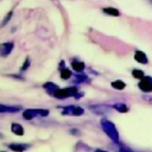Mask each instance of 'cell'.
I'll return each instance as SVG.
<instances>
[{
    "label": "cell",
    "mask_w": 152,
    "mask_h": 152,
    "mask_svg": "<svg viewBox=\"0 0 152 152\" xmlns=\"http://www.w3.org/2000/svg\"><path fill=\"white\" fill-rule=\"evenodd\" d=\"M101 126H102V129L106 132V134H107L113 141H115V142L119 144V141H120V140H119V133H118V131H116L114 124H112L110 121H108V120H106V119H102V120H101Z\"/></svg>",
    "instance_id": "1"
},
{
    "label": "cell",
    "mask_w": 152,
    "mask_h": 152,
    "mask_svg": "<svg viewBox=\"0 0 152 152\" xmlns=\"http://www.w3.org/2000/svg\"><path fill=\"white\" fill-rule=\"evenodd\" d=\"M78 89L77 87H68V88H64V89H56L52 94V96H55L56 99H66V97H70V96H75L77 94Z\"/></svg>",
    "instance_id": "2"
},
{
    "label": "cell",
    "mask_w": 152,
    "mask_h": 152,
    "mask_svg": "<svg viewBox=\"0 0 152 152\" xmlns=\"http://www.w3.org/2000/svg\"><path fill=\"white\" fill-rule=\"evenodd\" d=\"M49 110L48 109H26L23 113V118L25 120H31L34 116H48Z\"/></svg>",
    "instance_id": "3"
},
{
    "label": "cell",
    "mask_w": 152,
    "mask_h": 152,
    "mask_svg": "<svg viewBox=\"0 0 152 152\" xmlns=\"http://www.w3.org/2000/svg\"><path fill=\"white\" fill-rule=\"evenodd\" d=\"M138 86L145 93L152 91V77H150V76H142L140 78V82H139Z\"/></svg>",
    "instance_id": "4"
},
{
    "label": "cell",
    "mask_w": 152,
    "mask_h": 152,
    "mask_svg": "<svg viewBox=\"0 0 152 152\" xmlns=\"http://www.w3.org/2000/svg\"><path fill=\"white\" fill-rule=\"evenodd\" d=\"M84 113L83 108L77 107V106H66L62 108V114L63 115H82Z\"/></svg>",
    "instance_id": "5"
},
{
    "label": "cell",
    "mask_w": 152,
    "mask_h": 152,
    "mask_svg": "<svg viewBox=\"0 0 152 152\" xmlns=\"http://www.w3.org/2000/svg\"><path fill=\"white\" fill-rule=\"evenodd\" d=\"M13 50V43L12 42H6L0 44V57H7Z\"/></svg>",
    "instance_id": "6"
},
{
    "label": "cell",
    "mask_w": 152,
    "mask_h": 152,
    "mask_svg": "<svg viewBox=\"0 0 152 152\" xmlns=\"http://www.w3.org/2000/svg\"><path fill=\"white\" fill-rule=\"evenodd\" d=\"M20 109V106H5L0 103V113H17Z\"/></svg>",
    "instance_id": "7"
},
{
    "label": "cell",
    "mask_w": 152,
    "mask_h": 152,
    "mask_svg": "<svg viewBox=\"0 0 152 152\" xmlns=\"http://www.w3.org/2000/svg\"><path fill=\"white\" fill-rule=\"evenodd\" d=\"M134 58L138 63H141V64H146L147 63V56L142 52V51H137L135 55H134Z\"/></svg>",
    "instance_id": "8"
},
{
    "label": "cell",
    "mask_w": 152,
    "mask_h": 152,
    "mask_svg": "<svg viewBox=\"0 0 152 152\" xmlns=\"http://www.w3.org/2000/svg\"><path fill=\"white\" fill-rule=\"evenodd\" d=\"M11 131H12L14 134H17V135H23V134H24V128H23V126H21L20 124H17V122H13V124L11 125Z\"/></svg>",
    "instance_id": "9"
},
{
    "label": "cell",
    "mask_w": 152,
    "mask_h": 152,
    "mask_svg": "<svg viewBox=\"0 0 152 152\" xmlns=\"http://www.w3.org/2000/svg\"><path fill=\"white\" fill-rule=\"evenodd\" d=\"M71 68H72L75 71L81 72V71H83V70H84L86 65H84V63H83V62H80V61H72V62H71Z\"/></svg>",
    "instance_id": "10"
},
{
    "label": "cell",
    "mask_w": 152,
    "mask_h": 152,
    "mask_svg": "<svg viewBox=\"0 0 152 152\" xmlns=\"http://www.w3.org/2000/svg\"><path fill=\"white\" fill-rule=\"evenodd\" d=\"M43 88H44V89L46 90V93H48V94H50V95H52V94H53V91H55L56 89H58L57 84H55V83H52V82L44 83V84H43Z\"/></svg>",
    "instance_id": "11"
},
{
    "label": "cell",
    "mask_w": 152,
    "mask_h": 152,
    "mask_svg": "<svg viewBox=\"0 0 152 152\" xmlns=\"http://www.w3.org/2000/svg\"><path fill=\"white\" fill-rule=\"evenodd\" d=\"M8 147L13 151H25L26 148L30 147V145H26V144H10Z\"/></svg>",
    "instance_id": "12"
},
{
    "label": "cell",
    "mask_w": 152,
    "mask_h": 152,
    "mask_svg": "<svg viewBox=\"0 0 152 152\" xmlns=\"http://www.w3.org/2000/svg\"><path fill=\"white\" fill-rule=\"evenodd\" d=\"M102 11H103L106 14H109V15H114V17H118V15L120 14L119 10H116V8H114V7H104Z\"/></svg>",
    "instance_id": "13"
},
{
    "label": "cell",
    "mask_w": 152,
    "mask_h": 152,
    "mask_svg": "<svg viewBox=\"0 0 152 152\" xmlns=\"http://www.w3.org/2000/svg\"><path fill=\"white\" fill-rule=\"evenodd\" d=\"M61 77L63 80H68L71 77V71L68 69V68H62L61 69Z\"/></svg>",
    "instance_id": "14"
},
{
    "label": "cell",
    "mask_w": 152,
    "mask_h": 152,
    "mask_svg": "<svg viewBox=\"0 0 152 152\" xmlns=\"http://www.w3.org/2000/svg\"><path fill=\"white\" fill-rule=\"evenodd\" d=\"M113 107H114L118 112H120V113H126V112L128 110V107H127L125 103H115Z\"/></svg>",
    "instance_id": "15"
},
{
    "label": "cell",
    "mask_w": 152,
    "mask_h": 152,
    "mask_svg": "<svg viewBox=\"0 0 152 152\" xmlns=\"http://www.w3.org/2000/svg\"><path fill=\"white\" fill-rule=\"evenodd\" d=\"M112 87H113V88H115V89H118V90H121V89H124V88L126 87V84H125L122 81L118 80V81L112 82Z\"/></svg>",
    "instance_id": "16"
},
{
    "label": "cell",
    "mask_w": 152,
    "mask_h": 152,
    "mask_svg": "<svg viewBox=\"0 0 152 152\" xmlns=\"http://www.w3.org/2000/svg\"><path fill=\"white\" fill-rule=\"evenodd\" d=\"M132 76L135 77V78H141L144 76V72L141 70H138V69H134L132 70Z\"/></svg>",
    "instance_id": "17"
},
{
    "label": "cell",
    "mask_w": 152,
    "mask_h": 152,
    "mask_svg": "<svg viewBox=\"0 0 152 152\" xmlns=\"http://www.w3.org/2000/svg\"><path fill=\"white\" fill-rule=\"evenodd\" d=\"M12 14H13V12H12V11H10V12H8V14H7V15L4 18V20H2V23H1V25H0L1 27H4V26H5V25H6L8 21H10V19H11Z\"/></svg>",
    "instance_id": "18"
},
{
    "label": "cell",
    "mask_w": 152,
    "mask_h": 152,
    "mask_svg": "<svg viewBox=\"0 0 152 152\" xmlns=\"http://www.w3.org/2000/svg\"><path fill=\"white\" fill-rule=\"evenodd\" d=\"M28 65H30V58H26V62L23 64V66H21V71H24V70H26L27 68H28Z\"/></svg>",
    "instance_id": "19"
}]
</instances>
